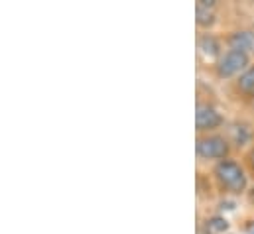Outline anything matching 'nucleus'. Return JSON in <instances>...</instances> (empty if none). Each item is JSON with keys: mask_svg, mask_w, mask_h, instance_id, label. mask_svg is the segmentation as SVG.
<instances>
[{"mask_svg": "<svg viewBox=\"0 0 254 234\" xmlns=\"http://www.w3.org/2000/svg\"><path fill=\"white\" fill-rule=\"evenodd\" d=\"M229 229V223L223 217H213L207 221V233L209 234H223Z\"/></svg>", "mask_w": 254, "mask_h": 234, "instance_id": "obj_9", "label": "nucleus"}, {"mask_svg": "<svg viewBox=\"0 0 254 234\" xmlns=\"http://www.w3.org/2000/svg\"><path fill=\"white\" fill-rule=\"evenodd\" d=\"M249 162H251V166H253V170H254V150L249 154Z\"/></svg>", "mask_w": 254, "mask_h": 234, "instance_id": "obj_11", "label": "nucleus"}, {"mask_svg": "<svg viewBox=\"0 0 254 234\" xmlns=\"http://www.w3.org/2000/svg\"><path fill=\"white\" fill-rule=\"evenodd\" d=\"M195 16H197V24L203 28H209L215 24V2L213 0H197L195 4Z\"/></svg>", "mask_w": 254, "mask_h": 234, "instance_id": "obj_6", "label": "nucleus"}, {"mask_svg": "<svg viewBox=\"0 0 254 234\" xmlns=\"http://www.w3.org/2000/svg\"><path fill=\"white\" fill-rule=\"evenodd\" d=\"M229 46H231V50H239V52L249 54L254 48V32H249V30L233 32L229 36Z\"/></svg>", "mask_w": 254, "mask_h": 234, "instance_id": "obj_7", "label": "nucleus"}, {"mask_svg": "<svg viewBox=\"0 0 254 234\" xmlns=\"http://www.w3.org/2000/svg\"><path fill=\"white\" fill-rule=\"evenodd\" d=\"M215 177H217L221 189H225L227 193L239 195V193H243L247 189V174L233 160L217 162V166H215Z\"/></svg>", "mask_w": 254, "mask_h": 234, "instance_id": "obj_1", "label": "nucleus"}, {"mask_svg": "<svg viewBox=\"0 0 254 234\" xmlns=\"http://www.w3.org/2000/svg\"><path fill=\"white\" fill-rule=\"evenodd\" d=\"M223 124L221 113L207 105V103H197V111H195V126L199 132H211L215 128H219Z\"/></svg>", "mask_w": 254, "mask_h": 234, "instance_id": "obj_4", "label": "nucleus"}, {"mask_svg": "<svg viewBox=\"0 0 254 234\" xmlns=\"http://www.w3.org/2000/svg\"><path fill=\"white\" fill-rule=\"evenodd\" d=\"M237 87L245 97H254V65H251L239 79H237Z\"/></svg>", "mask_w": 254, "mask_h": 234, "instance_id": "obj_8", "label": "nucleus"}, {"mask_svg": "<svg viewBox=\"0 0 254 234\" xmlns=\"http://www.w3.org/2000/svg\"><path fill=\"white\" fill-rule=\"evenodd\" d=\"M249 54L247 52H239V50H229L225 52L221 59L217 61L215 69H217V75L221 79H229V77H235V75H243L251 65H249Z\"/></svg>", "mask_w": 254, "mask_h": 234, "instance_id": "obj_3", "label": "nucleus"}, {"mask_svg": "<svg viewBox=\"0 0 254 234\" xmlns=\"http://www.w3.org/2000/svg\"><path fill=\"white\" fill-rule=\"evenodd\" d=\"M229 142L219 134H203L195 142V152L201 160H227L229 156Z\"/></svg>", "mask_w": 254, "mask_h": 234, "instance_id": "obj_2", "label": "nucleus"}, {"mask_svg": "<svg viewBox=\"0 0 254 234\" xmlns=\"http://www.w3.org/2000/svg\"><path fill=\"white\" fill-rule=\"evenodd\" d=\"M245 231H247V234H254V221H249V223H247Z\"/></svg>", "mask_w": 254, "mask_h": 234, "instance_id": "obj_10", "label": "nucleus"}, {"mask_svg": "<svg viewBox=\"0 0 254 234\" xmlns=\"http://www.w3.org/2000/svg\"><path fill=\"white\" fill-rule=\"evenodd\" d=\"M197 48H199V54L203 56L205 59H221V44H219V40L213 36V34H203V36H199V40H197Z\"/></svg>", "mask_w": 254, "mask_h": 234, "instance_id": "obj_5", "label": "nucleus"}]
</instances>
